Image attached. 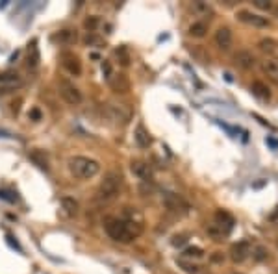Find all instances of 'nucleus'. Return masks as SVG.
<instances>
[{
    "mask_svg": "<svg viewBox=\"0 0 278 274\" xmlns=\"http://www.w3.org/2000/svg\"><path fill=\"white\" fill-rule=\"evenodd\" d=\"M39 46H37V41H32V43H28V48H26V65H28L30 68H35L37 65H39Z\"/></svg>",
    "mask_w": 278,
    "mask_h": 274,
    "instance_id": "15",
    "label": "nucleus"
},
{
    "mask_svg": "<svg viewBox=\"0 0 278 274\" xmlns=\"http://www.w3.org/2000/svg\"><path fill=\"white\" fill-rule=\"evenodd\" d=\"M23 80L17 73H6V75L0 76V89H15V87H21Z\"/></svg>",
    "mask_w": 278,
    "mask_h": 274,
    "instance_id": "17",
    "label": "nucleus"
},
{
    "mask_svg": "<svg viewBox=\"0 0 278 274\" xmlns=\"http://www.w3.org/2000/svg\"><path fill=\"white\" fill-rule=\"evenodd\" d=\"M206 234H208V237H211L213 241H223L230 232H228L227 228H223L221 224H217L211 221V223L206 226Z\"/></svg>",
    "mask_w": 278,
    "mask_h": 274,
    "instance_id": "18",
    "label": "nucleus"
},
{
    "mask_svg": "<svg viewBox=\"0 0 278 274\" xmlns=\"http://www.w3.org/2000/svg\"><path fill=\"white\" fill-rule=\"evenodd\" d=\"M102 75H104V78H106V82H112L114 80V67H112V63L108 61V59H104L102 61Z\"/></svg>",
    "mask_w": 278,
    "mask_h": 274,
    "instance_id": "27",
    "label": "nucleus"
},
{
    "mask_svg": "<svg viewBox=\"0 0 278 274\" xmlns=\"http://www.w3.org/2000/svg\"><path fill=\"white\" fill-rule=\"evenodd\" d=\"M267 248L265 246H261V245H258V246H252V254L250 256L254 257L256 261H263V259H267Z\"/></svg>",
    "mask_w": 278,
    "mask_h": 274,
    "instance_id": "26",
    "label": "nucleus"
},
{
    "mask_svg": "<svg viewBox=\"0 0 278 274\" xmlns=\"http://www.w3.org/2000/svg\"><path fill=\"white\" fill-rule=\"evenodd\" d=\"M182 257L184 259H195V261H199L204 257V250L200 248V246H188L186 250L182 252Z\"/></svg>",
    "mask_w": 278,
    "mask_h": 274,
    "instance_id": "23",
    "label": "nucleus"
},
{
    "mask_svg": "<svg viewBox=\"0 0 278 274\" xmlns=\"http://www.w3.org/2000/svg\"><path fill=\"white\" fill-rule=\"evenodd\" d=\"M134 141L139 149H148L150 143H152V137L148 133V130L145 128L143 124H137L136 126V131H134Z\"/></svg>",
    "mask_w": 278,
    "mask_h": 274,
    "instance_id": "14",
    "label": "nucleus"
},
{
    "mask_svg": "<svg viewBox=\"0 0 278 274\" xmlns=\"http://www.w3.org/2000/svg\"><path fill=\"white\" fill-rule=\"evenodd\" d=\"M98 24H100V19H98V17H89V19H85L84 26H85V30H89V32H95Z\"/></svg>",
    "mask_w": 278,
    "mask_h": 274,
    "instance_id": "30",
    "label": "nucleus"
},
{
    "mask_svg": "<svg viewBox=\"0 0 278 274\" xmlns=\"http://www.w3.org/2000/svg\"><path fill=\"white\" fill-rule=\"evenodd\" d=\"M206 32H208V24H206L204 21H197V23H193L189 26V35H191V37H197V39L204 37Z\"/></svg>",
    "mask_w": 278,
    "mask_h": 274,
    "instance_id": "22",
    "label": "nucleus"
},
{
    "mask_svg": "<svg viewBox=\"0 0 278 274\" xmlns=\"http://www.w3.org/2000/svg\"><path fill=\"white\" fill-rule=\"evenodd\" d=\"M109 86L114 87L117 93H126V91H128V82H126V78L123 75L114 76V80L109 82Z\"/></svg>",
    "mask_w": 278,
    "mask_h": 274,
    "instance_id": "25",
    "label": "nucleus"
},
{
    "mask_svg": "<svg viewBox=\"0 0 278 274\" xmlns=\"http://www.w3.org/2000/svg\"><path fill=\"white\" fill-rule=\"evenodd\" d=\"M184 243H186V237H184V235H176L175 239H173V245L175 246H182Z\"/></svg>",
    "mask_w": 278,
    "mask_h": 274,
    "instance_id": "32",
    "label": "nucleus"
},
{
    "mask_svg": "<svg viewBox=\"0 0 278 274\" xmlns=\"http://www.w3.org/2000/svg\"><path fill=\"white\" fill-rule=\"evenodd\" d=\"M258 48H260L263 54H267V57H272V54L276 52V43L272 39H261L258 43Z\"/></svg>",
    "mask_w": 278,
    "mask_h": 274,
    "instance_id": "24",
    "label": "nucleus"
},
{
    "mask_svg": "<svg viewBox=\"0 0 278 274\" xmlns=\"http://www.w3.org/2000/svg\"><path fill=\"white\" fill-rule=\"evenodd\" d=\"M115 54H117V56L119 57H123V65H128V63H130V57H128V52H126V48L125 46H123V48H117V50H115Z\"/></svg>",
    "mask_w": 278,
    "mask_h": 274,
    "instance_id": "31",
    "label": "nucleus"
},
{
    "mask_svg": "<svg viewBox=\"0 0 278 274\" xmlns=\"http://www.w3.org/2000/svg\"><path fill=\"white\" fill-rule=\"evenodd\" d=\"M52 39L56 41V43H60V45H63V46H71L78 41V34H76V30L65 28V30H60L58 34H54Z\"/></svg>",
    "mask_w": 278,
    "mask_h": 274,
    "instance_id": "13",
    "label": "nucleus"
},
{
    "mask_svg": "<svg viewBox=\"0 0 278 274\" xmlns=\"http://www.w3.org/2000/svg\"><path fill=\"white\" fill-rule=\"evenodd\" d=\"M104 228H106V234H108L112 239L117 241V243H123V245L132 243L137 235L141 234V230H143L141 223H137V221H128V219H121V217L106 219Z\"/></svg>",
    "mask_w": 278,
    "mask_h": 274,
    "instance_id": "1",
    "label": "nucleus"
},
{
    "mask_svg": "<svg viewBox=\"0 0 278 274\" xmlns=\"http://www.w3.org/2000/svg\"><path fill=\"white\" fill-rule=\"evenodd\" d=\"M58 91H60V97H62L69 106H78V104H82V100H84L82 91L74 86L73 82H69V80H60Z\"/></svg>",
    "mask_w": 278,
    "mask_h": 274,
    "instance_id": "4",
    "label": "nucleus"
},
{
    "mask_svg": "<svg viewBox=\"0 0 278 274\" xmlns=\"http://www.w3.org/2000/svg\"><path fill=\"white\" fill-rule=\"evenodd\" d=\"M274 10H276V15H278V8H274Z\"/></svg>",
    "mask_w": 278,
    "mask_h": 274,
    "instance_id": "34",
    "label": "nucleus"
},
{
    "mask_svg": "<svg viewBox=\"0 0 278 274\" xmlns=\"http://www.w3.org/2000/svg\"><path fill=\"white\" fill-rule=\"evenodd\" d=\"M130 169H132V172H134V176L143 180V182L152 180V167L148 165L147 161H132Z\"/></svg>",
    "mask_w": 278,
    "mask_h": 274,
    "instance_id": "11",
    "label": "nucleus"
},
{
    "mask_svg": "<svg viewBox=\"0 0 278 274\" xmlns=\"http://www.w3.org/2000/svg\"><path fill=\"white\" fill-rule=\"evenodd\" d=\"M215 45L219 46V50L223 52H228L232 48L234 35H232V30L228 28V26H221V28L215 32Z\"/></svg>",
    "mask_w": 278,
    "mask_h": 274,
    "instance_id": "8",
    "label": "nucleus"
},
{
    "mask_svg": "<svg viewBox=\"0 0 278 274\" xmlns=\"http://www.w3.org/2000/svg\"><path fill=\"white\" fill-rule=\"evenodd\" d=\"M250 91H252V95L258 98H261V100H269L271 98V91H269V87L263 84V82H252V86H250Z\"/></svg>",
    "mask_w": 278,
    "mask_h": 274,
    "instance_id": "19",
    "label": "nucleus"
},
{
    "mask_svg": "<svg viewBox=\"0 0 278 274\" xmlns=\"http://www.w3.org/2000/svg\"><path fill=\"white\" fill-rule=\"evenodd\" d=\"M261 73L267 76V80H271L274 86H278V59L276 57H267L260 63Z\"/></svg>",
    "mask_w": 278,
    "mask_h": 274,
    "instance_id": "9",
    "label": "nucleus"
},
{
    "mask_svg": "<svg viewBox=\"0 0 278 274\" xmlns=\"http://www.w3.org/2000/svg\"><path fill=\"white\" fill-rule=\"evenodd\" d=\"M32 160L37 163V165L41 167V169H45V171H48V161H46L45 154H41V152H32V156H30Z\"/></svg>",
    "mask_w": 278,
    "mask_h": 274,
    "instance_id": "28",
    "label": "nucleus"
},
{
    "mask_svg": "<svg viewBox=\"0 0 278 274\" xmlns=\"http://www.w3.org/2000/svg\"><path fill=\"white\" fill-rule=\"evenodd\" d=\"M213 223L221 224L223 228H227L228 232H232L234 224H236V219L232 217V213L225 212V210H217L215 215H213Z\"/></svg>",
    "mask_w": 278,
    "mask_h": 274,
    "instance_id": "16",
    "label": "nucleus"
},
{
    "mask_svg": "<svg viewBox=\"0 0 278 274\" xmlns=\"http://www.w3.org/2000/svg\"><path fill=\"white\" fill-rule=\"evenodd\" d=\"M250 254H252V243H250L249 239L238 241V243L232 245V248H230V257H232V261L236 263H243Z\"/></svg>",
    "mask_w": 278,
    "mask_h": 274,
    "instance_id": "7",
    "label": "nucleus"
},
{
    "mask_svg": "<svg viewBox=\"0 0 278 274\" xmlns=\"http://www.w3.org/2000/svg\"><path fill=\"white\" fill-rule=\"evenodd\" d=\"M123 185V176L117 171H109L104 180L100 182V185L97 187V200L98 202H112L117 198V194L121 191Z\"/></svg>",
    "mask_w": 278,
    "mask_h": 274,
    "instance_id": "3",
    "label": "nucleus"
},
{
    "mask_svg": "<svg viewBox=\"0 0 278 274\" xmlns=\"http://www.w3.org/2000/svg\"><path fill=\"white\" fill-rule=\"evenodd\" d=\"M62 208L69 217H76V215H78V202H76L74 198H71V196H63Z\"/></svg>",
    "mask_w": 278,
    "mask_h": 274,
    "instance_id": "20",
    "label": "nucleus"
},
{
    "mask_svg": "<svg viewBox=\"0 0 278 274\" xmlns=\"http://www.w3.org/2000/svg\"><path fill=\"white\" fill-rule=\"evenodd\" d=\"M30 119L39 120L41 119V111H39V109H32V111H30Z\"/></svg>",
    "mask_w": 278,
    "mask_h": 274,
    "instance_id": "33",
    "label": "nucleus"
},
{
    "mask_svg": "<svg viewBox=\"0 0 278 274\" xmlns=\"http://www.w3.org/2000/svg\"><path fill=\"white\" fill-rule=\"evenodd\" d=\"M62 63L63 67L67 68V73H71L73 76L82 75V63H80L78 56H74L71 52H65V54H62Z\"/></svg>",
    "mask_w": 278,
    "mask_h": 274,
    "instance_id": "10",
    "label": "nucleus"
},
{
    "mask_svg": "<svg viewBox=\"0 0 278 274\" xmlns=\"http://www.w3.org/2000/svg\"><path fill=\"white\" fill-rule=\"evenodd\" d=\"M254 6L258 10H263V12H272L274 10V4L269 2V0H254Z\"/></svg>",
    "mask_w": 278,
    "mask_h": 274,
    "instance_id": "29",
    "label": "nucleus"
},
{
    "mask_svg": "<svg viewBox=\"0 0 278 274\" xmlns=\"http://www.w3.org/2000/svg\"><path fill=\"white\" fill-rule=\"evenodd\" d=\"M234 63H236L239 68H243V71H249V68L254 67L256 57H254V54H252L250 50H239L238 54L234 56Z\"/></svg>",
    "mask_w": 278,
    "mask_h": 274,
    "instance_id": "12",
    "label": "nucleus"
},
{
    "mask_svg": "<svg viewBox=\"0 0 278 274\" xmlns=\"http://www.w3.org/2000/svg\"><path fill=\"white\" fill-rule=\"evenodd\" d=\"M163 204H165V208L173 213H188V210H189L188 202L182 198L180 194H175V193H165Z\"/></svg>",
    "mask_w": 278,
    "mask_h": 274,
    "instance_id": "6",
    "label": "nucleus"
},
{
    "mask_svg": "<svg viewBox=\"0 0 278 274\" xmlns=\"http://www.w3.org/2000/svg\"><path fill=\"white\" fill-rule=\"evenodd\" d=\"M67 167L71 174L78 180H91L100 172V163L93 158H85V156H73L69 158Z\"/></svg>",
    "mask_w": 278,
    "mask_h": 274,
    "instance_id": "2",
    "label": "nucleus"
},
{
    "mask_svg": "<svg viewBox=\"0 0 278 274\" xmlns=\"http://www.w3.org/2000/svg\"><path fill=\"white\" fill-rule=\"evenodd\" d=\"M191 10H193V13H197V15H200V17H208V15H213V8L208 4V2H193L191 4Z\"/></svg>",
    "mask_w": 278,
    "mask_h": 274,
    "instance_id": "21",
    "label": "nucleus"
},
{
    "mask_svg": "<svg viewBox=\"0 0 278 274\" xmlns=\"http://www.w3.org/2000/svg\"><path fill=\"white\" fill-rule=\"evenodd\" d=\"M238 19L241 21V23L252 26V28H267V26H269V19L261 17L260 13L249 12V10H239Z\"/></svg>",
    "mask_w": 278,
    "mask_h": 274,
    "instance_id": "5",
    "label": "nucleus"
}]
</instances>
